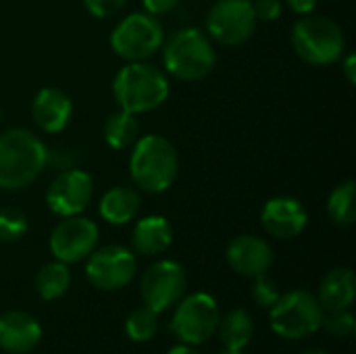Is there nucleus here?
Wrapping results in <instances>:
<instances>
[{"label":"nucleus","instance_id":"393cba45","mask_svg":"<svg viewBox=\"0 0 356 354\" xmlns=\"http://www.w3.org/2000/svg\"><path fill=\"white\" fill-rule=\"evenodd\" d=\"M125 332L134 342H148L159 332V313L148 307L136 309L129 313L125 321Z\"/></svg>","mask_w":356,"mask_h":354},{"label":"nucleus","instance_id":"f257e3e1","mask_svg":"<svg viewBox=\"0 0 356 354\" xmlns=\"http://www.w3.org/2000/svg\"><path fill=\"white\" fill-rule=\"evenodd\" d=\"M46 169V144L29 129L0 134V190L17 192L31 186Z\"/></svg>","mask_w":356,"mask_h":354},{"label":"nucleus","instance_id":"c85d7f7f","mask_svg":"<svg viewBox=\"0 0 356 354\" xmlns=\"http://www.w3.org/2000/svg\"><path fill=\"white\" fill-rule=\"evenodd\" d=\"M79 163V154L77 150L69 148V146H56V148H46V167L52 165L56 167L58 171H65V169H75Z\"/></svg>","mask_w":356,"mask_h":354},{"label":"nucleus","instance_id":"ddd939ff","mask_svg":"<svg viewBox=\"0 0 356 354\" xmlns=\"http://www.w3.org/2000/svg\"><path fill=\"white\" fill-rule=\"evenodd\" d=\"M94 196V182L81 169L58 171L46 190V204L58 217L81 215Z\"/></svg>","mask_w":356,"mask_h":354},{"label":"nucleus","instance_id":"5701e85b","mask_svg":"<svg viewBox=\"0 0 356 354\" xmlns=\"http://www.w3.org/2000/svg\"><path fill=\"white\" fill-rule=\"evenodd\" d=\"M71 286V271L65 263H46L35 275V292L44 300H58L67 294Z\"/></svg>","mask_w":356,"mask_h":354},{"label":"nucleus","instance_id":"b1692460","mask_svg":"<svg viewBox=\"0 0 356 354\" xmlns=\"http://www.w3.org/2000/svg\"><path fill=\"white\" fill-rule=\"evenodd\" d=\"M327 215L340 227H350L356 221V182L338 184L327 198Z\"/></svg>","mask_w":356,"mask_h":354},{"label":"nucleus","instance_id":"f03ea898","mask_svg":"<svg viewBox=\"0 0 356 354\" xmlns=\"http://www.w3.org/2000/svg\"><path fill=\"white\" fill-rule=\"evenodd\" d=\"M113 98L127 113H150L169 98V77L146 61L129 63L113 79Z\"/></svg>","mask_w":356,"mask_h":354},{"label":"nucleus","instance_id":"9d476101","mask_svg":"<svg viewBox=\"0 0 356 354\" xmlns=\"http://www.w3.org/2000/svg\"><path fill=\"white\" fill-rule=\"evenodd\" d=\"M138 273L136 255L119 244H108L94 250L88 257L86 275L88 282L104 292H115L134 282Z\"/></svg>","mask_w":356,"mask_h":354},{"label":"nucleus","instance_id":"473e14b6","mask_svg":"<svg viewBox=\"0 0 356 354\" xmlns=\"http://www.w3.org/2000/svg\"><path fill=\"white\" fill-rule=\"evenodd\" d=\"M286 2L296 15H309L317 6V0H286Z\"/></svg>","mask_w":356,"mask_h":354},{"label":"nucleus","instance_id":"20e7f679","mask_svg":"<svg viewBox=\"0 0 356 354\" xmlns=\"http://www.w3.org/2000/svg\"><path fill=\"white\" fill-rule=\"evenodd\" d=\"M163 65L181 81L204 79L217 63L213 42L196 27H181L163 40Z\"/></svg>","mask_w":356,"mask_h":354},{"label":"nucleus","instance_id":"cd10ccee","mask_svg":"<svg viewBox=\"0 0 356 354\" xmlns=\"http://www.w3.org/2000/svg\"><path fill=\"white\" fill-rule=\"evenodd\" d=\"M327 334L336 336V338H346L355 334L356 321L350 311H338V313H330V317H323V323Z\"/></svg>","mask_w":356,"mask_h":354},{"label":"nucleus","instance_id":"aec40b11","mask_svg":"<svg viewBox=\"0 0 356 354\" xmlns=\"http://www.w3.org/2000/svg\"><path fill=\"white\" fill-rule=\"evenodd\" d=\"M142 198L131 186H115L100 198V215L111 225H125L140 213Z\"/></svg>","mask_w":356,"mask_h":354},{"label":"nucleus","instance_id":"c9c22d12","mask_svg":"<svg viewBox=\"0 0 356 354\" xmlns=\"http://www.w3.org/2000/svg\"><path fill=\"white\" fill-rule=\"evenodd\" d=\"M300 354H327V353H323L321 348H309V351H302Z\"/></svg>","mask_w":356,"mask_h":354},{"label":"nucleus","instance_id":"4be33fe9","mask_svg":"<svg viewBox=\"0 0 356 354\" xmlns=\"http://www.w3.org/2000/svg\"><path fill=\"white\" fill-rule=\"evenodd\" d=\"M140 138V121L138 115L119 108L104 123V140L113 150H125L134 146Z\"/></svg>","mask_w":356,"mask_h":354},{"label":"nucleus","instance_id":"9b49d317","mask_svg":"<svg viewBox=\"0 0 356 354\" xmlns=\"http://www.w3.org/2000/svg\"><path fill=\"white\" fill-rule=\"evenodd\" d=\"M98 238L100 232L92 219L73 215V217H63V221L56 223L48 244L56 261L65 265H73L86 261L96 250Z\"/></svg>","mask_w":356,"mask_h":354},{"label":"nucleus","instance_id":"412c9836","mask_svg":"<svg viewBox=\"0 0 356 354\" xmlns=\"http://www.w3.org/2000/svg\"><path fill=\"white\" fill-rule=\"evenodd\" d=\"M217 332L225 351H244L254 336V321L248 311L234 309L219 319Z\"/></svg>","mask_w":356,"mask_h":354},{"label":"nucleus","instance_id":"2f4dec72","mask_svg":"<svg viewBox=\"0 0 356 354\" xmlns=\"http://www.w3.org/2000/svg\"><path fill=\"white\" fill-rule=\"evenodd\" d=\"M144 2V8L146 13L154 15V17H163V15H169L171 10L177 8L179 0H142Z\"/></svg>","mask_w":356,"mask_h":354},{"label":"nucleus","instance_id":"bb28decb","mask_svg":"<svg viewBox=\"0 0 356 354\" xmlns=\"http://www.w3.org/2000/svg\"><path fill=\"white\" fill-rule=\"evenodd\" d=\"M252 298L259 307L263 309H271L275 305V300L280 298V288L275 284V280H271L267 273L254 275L252 282Z\"/></svg>","mask_w":356,"mask_h":354},{"label":"nucleus","instance_id":"a211bd4d","mask_svg":"<svg viewBox=\"0 0 356 354\" xmlns=\"http://www.w3.org/2000/svg\"><path fill=\"white\" fill-rule=\"evenodd\" d=\"M356 298V277L346 267H336L321 280L319 286V305L327 313L348 311L355 305Z\"/></svg>","mask_w":356,"mask_h":354},{"label":"nucleus","instance_id":"2eb2a0df","mask_svg":"<svg viewBox=\"0 0 356 354\" xmlns=\"http://www.w3.org/2000/svg\"><path fill=\"white\" fill-rule=\"evenodd\" d=\"M225 259L236 273L244 277H254L267 273V269L273 265V248L267 240L252 234H244L229 242Z\"/></svg>","mask_w":356,"mask_h":354},{"label":"nucleus","instance_id":"f8f14e48","mask_svg":"<svg viewBox=\"0 0 356 354\" xmlns=\"http://www.w3.org/2000/svg\"><path fill=\"white\" fill-rule=\"evenodd\" d=\"M186 286H188V275L179 263L159 261L150 265L142 275L140 292L148 309H152L154 313H163L184 298Z\"/></svg>","mask_w":356,"mask_h":354},{"label":"nucleus","instance_id":"a878e982","mask_svg":"<svg viewBox=\"0 0 356 354\" xmlns=\"http://www.w3.org/2000/svg\"><path fill=\"white\" fill-rule=\"evenodd\" d=\"M27 234V217L13 207L0 209V242H17Z\"/></svg>","mask_w":356,"mask_h":354},{"label":"nucleus","instance_id":"39448f33","mask_svg":"<svg viewBox=\"0 0 356 354\" xmlns=\"http://www.w3.org/2000/svg\"><path fill=\"white\" fill-rule=\"evenodd\" d=\"M294 52L313 67H327L342 61L346 38L342 27L323 15H302L290 35Z\"/></svg>","mask_w":356,"mask_h":354},{"label":"nucleus","instance_id":"4468645a","mask_svg":"<svg viewBox=\"0 0 356 354\" xmlns=\"http://www.w3.org/2000/svg\"><path fill=\"white\" fill-rule=\"evenodd\" d=\"M265 232L277 240H292L300 236L309 223V213L300 200L292 196H275L265 202L261 211Z\"/></svg>","mask_w":356,"mask_h":354},{"label":"nucleus","instance_id":"f3484780","mask_svg":"<svg viewBox=\"0 0 356 354\" xmlns=\"http://www.w3.org/2000/svg\"><path fill=\"white\" fill-rule=\"evenodd\" d=\"M73 115L71 98L58 88H42L31 102V117L46 134H60Z\"/></svg>","mask_w":356,"mask_h":354},{"label":"nucleus","instance_id":"1a4fd4ad","mask_svg":"<svg viewBox=\"0 0 356 354\" xmlns=\"http://www.w3.org/2000/svg\"><path fill=\"white\" fill-rule=\"evenodd\" d=\"M250 0H217L207 15V31L221 46H240L257 29Z\"/></svg>","mask_w":356,"mask_h":354},{"label":"nucleus","instance_id":"7ed1b4c3","mask_svg":"<svg viewBox=\"0 0 356 354\" xmlns=\"http://www.w3.org/2000/svg\"><path fill=\"white\" fill-rule=\"evenodd\" d=\"M177 171L179 156L171 140L156 134L138 138L129 156V175L140 190L161 194L173 186Z\"/></svg>","mask_w":356,"mask_h":354},{"label":"nucleus","instance_id":"f704fd0d","mask_svg":"<svg viewBox=\"0 0 356 354\" xmlns=\"http://www.w3.org/2000/svg\"><path fill=\"white\" fill-rule=\"evenodd\" d=\"M167 354H198L190 344H179V346H173Z\"/></svg>","mask_w":356,"mask_h":354},{"label":"nucleus","instance_id":"72a5a7b5","mask_svg":"<svg viewBox=\"0 0 356 354\" xmlns=\"http://www.w3.org/2000/svg\"><path fill=\"white\" fill-rule=\"evenodd\" d=\"M342 71H344V77L348 79V83H356V54L350 52L344 56L342 61Z\"/></svg>","mask_w":356,"mask_h":354},{"label":"nucleus","instance_id":"c756f323","mask_svg":"<svg viewBox=\"0 0 356 354\" xmlns=\"http://www.w3.org/2000/svg\"><path fill=\"white\" fill-rule=\"evenodd\" d=\"M81 2L96 19H108L115 17L125 6L127 0H81Z\"/></svg>","mask_w":356,"mask_h":354},{"label":"nucleus","instance_id":"6e6552de","mask_svg":"<svg viewBox=\"0 0 356 354\" xmlns=\"http://www.w3.org/2000/svg\"><path fill=\"white\" fill-rule=\"evenodd\" d=\"M219 319L217 300L207 292H196L179 300L171 319V332L181 344H204L215 336Z\"/></svg>","mask_w":356,"mask_h":354},{"label":"nucleus","instance_id":"e433bc0d","mask_svg":"<svg viewBox=\"0 0 356 354\" xmlns=\"http://www.w3.org/2000/svg\"><path fill=\"white\" fill-rule=\"evenodd\" d=\"M219 354H242V351H225V353H219Z\"/></svg>","mask_w":356,"mask_h":354},{"label":"nucleus","instance_id":"423d86ee","mask_svg":"<svg viewBox=\"0 0 356 354\" xmlns=\"http://www.w3.org/2000/svg\"><path fill=\"white\" fill-rule=\"evenodd\" d=\"M271 330L286 340H305L313 336L323 323V307L317 296L307 290H292L280 294L271 307Z\"/></svg>","mask_w":356,"mask_h":354},{"label":"nucleus","instance_id":"7c9ffc66","mask_svg":"<svg viewBox=\"0 0 356 354\" xmlns=\"http://www.w3.org/2000/svg\"><path fill=\"white\" fill-rule=\"evenodd\" d=\"M257 19L261 21H277L282 17L284 4L282 0H250Z\"/></svg>","mask_w":356,"mask_h":354},{"label":"nucleus","instance_id":"dca6fc26","mask_svg":"<svg viewBox=\"0 0 356 354\" xmlns=\"http://www.w3.org/2000/svg\"><path fill=\"white\" fill-rule=\"evenodd\" d=\"M42 340L40 321L23 311L0 315V351L8 354L31 353Z\"/></svg>","mask_w":356,"mask_h":354},{"label":"nucleus","instance_id":"0eeeda50","mask_svg":"<svg viewBox=\"0 0 356 354\" xmlns=\"http://www.w3.org/2000/svg\"><path fill=\"white\" fill-rule=\"evenodd\" d=\"M165 40L161 21L150 13H131L111 31V48L117 56L136 63L154 56Z\"/></svg>","mask_w":356,"mask_h":354},{"label":"nucleus","instance_id":"6ab92c4d","mask_svg":"<svg viewBox=\"0 0 356 354\" xmlns=\"http://www.w3.org/2000/svg\"><path fill=\"white\" fill-rule=\"evenodd\" d=\"M171 242H173L171 223L161 215H150L140 219L131 234L134 250L144 257H154L165 252L171 246Z\"/></svg>","mask_w":356,"mask_h":354}]
</instances>
